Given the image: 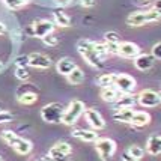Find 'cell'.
Instances as JSON below:
<instances>
[{"instance_id": "obj_21", "label": "cell", "mask_w": 161, "mask_h": 161, "mask_svg": "<svg viewBox=\"0 0 161 161\" xmlns=\"http://www.w3.org/2000/svg\"><path fill=\"white\" fill-rule=\"evenodd\" d=\"M53 18H54V23H56L57 26H60V27L71 26V18L63 11H54L53 12Z\"/></svg>"}, {"instance_id": "obj_28", "label": "cell", "mask_w": 161, "mask_h": 161, "mask_svg": "<svg viewBox=\"0 0 161 161\" xmlns=\"http://www.w3.org/2000/svg\"><path fill=\"white\" fill-rule=\"evenodd\" d=\"M54 149L56 151H60V152H63V154H71V151H72V146H71L68 142H57L56 145H54Z\"/></svg>"}, {"instance_id": "obj_1", "label": "cell", "mask_w": 161, "mask_h": 161, "mask_svg": "<svg viewBox=\"0 0 161 161\" xmlns=\"http://www.w3.org/2000/svg\"><path fill=\"white\" fill-rule=\"evenodd\" d=\"M77 50L78 53L81 54L86 62L89 63L91 66L93 68H104V60L98 56V53H97V50H95V42L91 41V39H80L77 42Z\"/></svg>"}, {"instance_id": "obj_6", "label": "cell", "mask_w": 161, "mask_h": 161, "mask_svg": "<svg viewBox=\"0 0 161 161\" xmlns=\"http://www.w3.org/2000/svg\"><path fill=\"white\" fill-rule=\"evenodd\" d=\"M95 147L98 151L101 160L110 161L116 152V142L108 139V137H98V140L95 142Z\"/></svg>"}, {"instance_id": "obj_45", "label": "cell", "mask_w": 161, "mask_h": 161, "mask_svg": "<svg viewBox=\"0 0 161 161\" xmlns=\"http://www.w3.org/2000/svg\"><path fill=\"white\" fill-rule=\"evenodd\" d=\"M32 161H39V160H32Z\"/></svg>"}, {"instance_id": "obj_43", "label": "cell", "mask_w": 161, "mask_h": 161, "mask_svg": "<svg viewBox=\"0 0 161 161\" xmlns=\"http://www.w3.org/2000/svg\"><path fill=\"white\" fill-rule=\"evenodd\" d=\"M5 32H6V27H5V24H2V23H0V35H2V33H5Z\"/></svg>"}, {"instance_id": "obj_42", "label": "cell", "mask_w": 161, "mask_h": 161, "mask_svg": "<svg viewBox=\"0 0 161 161\" xmlns=\"http://www.w3.org/2000/svg\"><path fill=\"white\" fill-rule=\"evenodd\" d=\"M39 161H54V160H53L50 155H47V157H41V158H39Z\"/></svg>"}, {"instance_id": "obj_25", "label": "cell", "mask_w": 161, "mask_h": 161, "mask_svg": "<svg viewBox=\"0 0 161 161\" xmlns=\"http://www.w3.org/2000/svg\"><path fill=\"white\" fill-rule=\"evenodd\" d=\"M2 2H3L9 9H12V11L21 9V8L27 6L29 3H30V0H2Z\"/></svg>"}, {"instance_id": "obj_17", "label": "cell", "mask_w": 161, "mask_h": 161, "mask_svg": "<svg viewBox=\"0 0 161 161\" xmlns=\"http://www.w3.org/2000/svg\"><path fill=\"white\" fill-rule=\"evenodd\" d=\"M56 68H57V72H59V74L68 75V74H71L72 71L77 68V65H75L74 60H71V59H68V57H65V59H60V60L57 62Z\"/></svg>"}, {"instance_id": "obj_27", "label": "cell", "mask_w": 161, "mask_h": 161, "mask_svg": "<svg viewBox=\"0 0 161 161\" xmlns=\"http://www.w3.org/2000/svg\"><path fill=\"white\" fill-rule=\"evenodd\" d=\"M48 155L54 161H68V160H69V155H68V154H63V152H60V151H56L54 147H51V149H50Z\"/></svg>"}, {"instance_id": "obj_3", "label": "cell", "mask_w": 161, "mask_h": 161, "mask_svg": "<svg viewBox=\"0 0 161 161\" xmlns=\"http://www.w3.org/2000/svg\"><path fill=\"white\" fill-rule=\"evenodd\" d=\"M161 18V14L157 12L155 9H147V11H142V12H134L126 18V24L134 26V27H139L147 23H155Z\"/></svg>"}, {"instance_id": "obj_24", "label": "cell", "mask_w": 161, "mask_h": 161, "mask_svg": "<svg viewBox=\"0 0 161 161\" xmlns=\"http://www.w3.org/2000/svg\"><path fill=\"white\" fill-rule=\"evenodd\" d=\"M116 75H118V74H112V72H108V74H103V75H99V78L97 80V83H98L101 87H108V86H114V80H116Z\"/></svg>"}, {"instance_id": "obj_40", "label": "cell", "mask_w": 161, "mask_h": 161, "mask_svg": "<svg viewBox=\"0 0 161 161\" xmlns=\"http://www.w3.org/2000/svg\"><path fill=\"white\" fill-rule=\"evenodd\" d=\"M122 160L124 161H140V160H137V158H134V157H131L128 152H125V154L122 155Z\"/></svg>"}, {"instance_id": "obj_11", "label": "cell", "mask_w": 161, "mask_h": 161, "mask_svg": "<svg viewBox=\"0 0 161 161\" xmlns=\"http://www.w3.org/2000/svg\"><path fill=\"white\" fill-rule=\"evenodd\" d=\"M29 66L38 68V69H47L51 66V60L48 56L42 53H32L29 54Z\"/></svg>"}, {"instance_id": "obj_41", "label": "cell", "mask_w": 161, "mask_h": 161, "mask_svg": "<svg viewBox=\"0 0 161 161\" xmlns=\"http://www.w3.org/2000/svg\"><path fill=\"white\" fill-rule=\"evenodd\" d=\"M154 9L161 14V0H155L154 2Z\"/></svg>"}, {"instance_id": "obj_26", "label": "cell", "mask_w": 161, "mask_h": 161, "mask_svg": "<svg viewBox=\"0 0 161 161\" xmlns=\"http://www.w3.org/2000/svg\"><path fill=\"white\" fill-rule=\"evenodd\" d=\"M126 152L131 155V157H134V158L140 160L142 157L145 155V149H143L142 146H139V145H133V146L128 147V151H126Z\"/></svg>"}, {"instance_id": "obj_46", "label": "cell", "mask_w": 161, "mask_h": 161, "mask_svg": "<svg viewBox=\"0 0 161 161\" xmlns=\"http://www.w3.org/2000/svg\"><path fill=\"white\" fill-rule=\"evenodd\" d=\"M0 161H2V157H0Z\"/></svg>"}, {"instance_id": "obj_33", "label": "cell", "mask_w": 161, "mask_h": 161, "mask_svg": "<svg viewBox=\"0 0 161 161\" xmlns=\"http://www.w3.org/2000/svg\"><path fill=\"white\" fill-rule=\"evenodd\" d=\"M105 48L108 51V54H118L119 51V44H113V42H104Z\"/></svg>"}, {"instance_id": "obj_15", "label": "cell", "mask_w": 161, "mask_h": 161, "mask_svg": "<svg viewBox=\"0 0 161 161\" xmlns=\"http://www.w3.org/2000/svg\"><path fill=\"white\" fill-rule=\"evenodd\" d=\"M72 137H75L78 140H83V142H95L98 140V133L97 131H92V130H84V128H75L72 131Z\"/></svg>"}, {"instance_id": "obj_31", "label": "cell", "mask_w": 161, "mask_h": 161, "mask_svg": "<svg viewBox=\"0 0 161 161\" xmlns=\"http://www.w3.org/2000/svg\"><path fill=\"white\" fill-rule=\"evenodd\" d=\"M105 42H113V44H120V36L116 32H107L104 35Z\"/></svg>"}, {"instance_id": "obj_34", "label": "cell", "mask_w": 161, "mask_h": 161, "mask_svg": "<svg viewBox=\"0 0 161 161\" xmlns=\"http://www.w3.org/2000/svg\"><path fill=\"white\" fill-rule=\"evenodd\" d=\"M152 56L155 57V60H161V41L152 47Z\"/></svg>"}, {"instance_id": "obj_30", "label": "cell", "mask_w": 161, "mask_h": 161, "mask_svg": "<svg viewBox=\"0 0 161 161\" xmlns=\"http://www.w3.org/2000/svg\"><path fill=\"white\" fill-rule=\"evenodd\" d=\"M42 41H44L45 45H48V47H56L57 44H59V38H57L56 35H53V33H50V35L44 36Z\"/></svg>"}, {"instance_id": "obj_2", "label": "cell", "mask_w": 161, "mask_h": 161, "mask_svg": "<svg viewBox=\"0 0 161 161\" xmlns=\"http://www.w3.org/2000/svg\"><path fill=\"white\" fill-rule=\"evenodd\" d=\"M0 137H2V140L8 143L9 146L14 149L17 154L20 155H27L32 152V142L26 140V139H23V137H18L14 131H9V130H5V131H2L0 134Z\"/></svg>"}, {"instance_id": "obj_36", "label": "cell", "mask_w": 161, "mask_h": 161, "mask_svg": "<svg viewBox=\"0 0 161 161\" xmlns=\"http://www.w3.org/2000/svg\"><path fill=\"white\" fill-rule=\"evenodd\" d=\"M15 62H17L18 66H27L29 65V56H18Z\"/></svg>"}, {"instance_id": "obj_18", "label": "cell", "mask_w": 161, "mask_h": 161, "mask_svg": "<svg viewBox=\"0 0 161 161\" xmlns=\"http://www.w3.org/2000/svg\"><path fill=\"white\" fill-rule=\"evenodd\" d=\"M122 95V92L119 89H116L114 86H108V87H103V92H101V98L105 103H114L116 99Z\"/></svg>"}, {"instance_id": "obj_9", "label": "cell", "mask_w": 161, "mask_h": 161, "mask_svg": "<svg viewBox=\"0 0 161 161\" xmlns=\"http://www.w3.org/2000/svg\"><path fill=\"white\" fill-rule=\"evenodd\" d=\"M84 118L86 120L89 122V125L93 126V130L95 131H98V130H103L105 126V120L104 118L101 116V113L97 110V108H84Z\"/></svg>"}, {"instance_id": "obj_22", "label": "cell", "mask_w": 161, "mask_h": 161, "mask_svg": "<svg viewBox=\"0 0 161 161\" xmlns=\"http://www.w3.org/2000/svg\"><path fill=\"white\" fill-rule=\"evenodd\" d=\"M17 98H18V103H20V104L30 105V104H33V103L38 101V95H36V92H26L24 91V93H18Z\"/></svg>"}, {"instance_id": "obj_8", "label": "cell", "mask_w": 161, "mask_h": 161, "mask_svg": "<svg viewBox=\"0 0 161 161\" xmlns=\"http://www.w3.org/2000/svg\"><path fill=\"white\" fill-rule=\"evenodd\" d=\"M54 30V24L48 20H39V21H35L32 29H29V32H32V35L36 36V38H44V36L50 35L53 33Z\"/></svg>"}, {"instance_id": "obj_4", "label": "cell", "mask_w": 161, "mask_h": 161, "mask_svg": "<svg viewBox=\"0 0 161 161\" xmlns=\"http://www.w3.org/2000/svg\"><path fill=\"white\" fill-rule=\"evenodd\" d=\"M84 108H86V107H84L83 101L74 99V101L68 105V108L63 110L62 124H65V125H74V124L80 119V116L84 113Z\"/></svg>"}, {"instance_id": "obj_14", "label": "cell", "mask_w": 161, "mask_h": 161, "mask_svg": "<svg viewBox=\"0 0 161 161\" xmlns=\"http://www.w3.org/2000/svg\"><path fill=\"white\" fill-rule=\"evenodd\" d=\"M137 103V97L133 95L131 92H128V93H122L119 98L116 99L113 105H114V108L116 110H120V108H128V107H134Z\"/></svg>"}, {"instance_id": "obj_38", "label": "cell", "mask_w": 161, "mask_h": 161, "mask_svg": "<svg viewBox=\"0 0 161 161\" xmlns=\"http://www.w3.org/2000/svg\"><path fill=\"white\" fill-rule=\"evenodd\" d=\"M54 2H56L59 6H69L74 0H54Z\"/></svg>"}, {"instance_id": "obj_23", "label": "cell", "mask_w": 161, "mask_h": 161, "mask_svg": "<svg viewBox=\"0 0 161 161\" xmlns=\"http://www.w3.org/2000/svg\"><path fill=\"white\" fill-rule=\"evenodd\" d=\"M66 77H68V81H69L71 84H74V86H78V84H81V83L84 81V72L77 66V68L72 71L71 74H68Z\"/></svg>"}, {"instance_id": "obj_10", "label": "cell", "mask_w": 161, "mask_h": 161, "mask_svg": "<svg viewBox=\"0 0 161 161\" xmlns=\"http://www.w3.org/2000/svg\"><path fill=\"white\" fill-rule=\"evenodd\" d=\"M114 87L119 89L122 93H128V92H133L136 89V80L131 75H126V74H118L116 80H114Z\"/></svg>"}, {"instance_id": "obj_35", "label": "cell", "mask_w": 161, "mask_h": 161, "mask_svg": "<svg viewBox=\"0 0 161 161\" xmlns=\"http://www.w3.org/2000/svg\"><path fill=\"white\" fill-rule=\"evenodd\" d=\"M11 120H12V113L6 112V110H0V124L11 122Z\"/></svg>"}, {"instance_id": "obj_7", "label": "cell", "mask_w": 161, "mask_h": 161, "mask_svg": "<svg viewBox=\"0 0 161 161\" xmlns=\"http://www.w3.org/2000/svg\"><path fill=\"white\" fill-rule=\"evenodd\" d=\"M137 103L142 105V107H157V105L161 103L160 95L157 92L151 91V89H146V91H142L139 95H137Z\"/></svg>"}, {"instance_id": "obj_44", "label": "cell", "mask_w": 161, "mask_h": 161, "mask_svg": "<svg viewBox=\"0 0 161 161\" xmlns=\"http://www.w3.org/2000/svg\"><path fill=\"white\" fill-rule=\"evenodd\" d=\"M2 68H3V62L0 60V69H2Z\"/></svg>"}, {"instance_id": "obj_39", "label": "cell", "mask_w": 161, "mask_h": 161, "mask_svg": "<svg viewBox=\"0 0 161 161\" xmlns=\"http://www.w3.org/2000/svg\"><path fill=\"white\" fill-rule=\"evenodd\" d=\"M134 3H136L137 6H147V5L151 3V0H134Z\"/></svg>"}, {"instance_id": "obj_16", "label": "cell", "mask_w": 161, "mask_h": 161, "mask_svg": "<svg viewBox=\"0 0 161 161\" xmlns=\"http://www.w3.org/2000/svg\"><path fill=\"white\" fill-rule=\"evenodd\" d=\"M146 152L151 155L161 154V136H158V134L149 136V139L146 142Z\"/></svg>"}, {"instance_id": "obj_32", "label": "cell", "mask_w": 161, "mask_h": 161, "mask_svg": "<svg viewBox=\"0 0 161 161\" xmlns=\"http://www.w3.org/2000/svg\"><path fill=\"white\" fill-rule=\"evenodd\" d=\"M95 50H97V53H98V56L104 60L105 57L108 56V51H107V48H105L104 44H99V42H95Z\"/></svg>"}, {"instance_id": "obj_37", "label": "cell", "mask_w": 161, "mask_h": 161, "mask_svg": "<svg viewBox=\"0 0 161 161\" xmlns=\"http://www.w3.org/2000/svg\"><path fill=\"white\" fill-rule=\"evenodd\" d=\"M78 5H81L84 8H92L95 6V0H77Z\"/></svg>"}, {"instance_id": "obj_5", "label": "cell", "mask_w": 161, "mask_h": 161, "mask_svg": "<svg viewBox=\"0 0 161 161\" xmlns=\"http://www.w3.org/2000/svg\"><path fill=\"white\" fill-rule=\"evenodd\" d=\"M63 110L65 108L60 103H51L41 108V118L47 124H59V122H62Z\"/></svg>"}, {"instance_id": "obj_20", "label": "cell", "mask_w": 161, "mask_h": 161, "mask_svg": "<svg viewBox=\"0 0 161 161\" xmlns=\"http://www.w3.org/2000/svg\"><path fill=\"white\" fill-rule=\"evenodd\" d=\"M151 122V116L146 112H134L133 119L130 124H133L134 126H146Z\"/></svg>"}, {"instance_id": "obj_19", "label": "cell", "mask_w": 161, "mask_h": 161, "mask_svg": "<svg viewBox=\"0 0 161 161\" xmlns=\"http://www.w3.org/2000/svg\"><path fill=\"white\" fill-rule=\"evenodd\" d=\"M134 110L133 107H128V108H120L118 112H114L113 114V119L118 120V122H124V124H130L131 119H133V114H134Z\"/></svg>"}, {"instance_id": "obj_13", "label": "cell", "mask_w": 161, "mask_h": 161, "mask_svg": "<svg viewBox=\"0 0 161 161\" xmlns=\"http://www.w3.org/2000/svg\"><path fill=\"white\" fill-rule=\"evenodd\" d=\"M155 63V57L152 54H139L134 57V66L139 71H149Z\"/></svg>"}, {"instance_id": "obj_12", "label": "cell", "mask_w": 161, "mask_h": 161, "mask_svg": "<svg viewBox=\"0 0 161 161\" xmlns=\"http://www.w3.org/2000/svg\"><path fill=\"white\" fill-rule=\"evenodd\" d=\"M139 54H140V48L137 44H134V42H120L119 44L118 56L125 57V59H134Z\"/></svg>"}, {"instance_id": "obj_29", "label": "cell", "mask_w": 161, "mask_h": 161, "mask_svg": "<svg viewBox=\"0 0 161 161\" xmlns=\"http://www.w3.org/2000/svg\"><path fill=\"white\" fill-rule=\"evenodd\" d=\"M29 71L26 66H17V69H15V77L21 80V81H24V80H27L29 78Z\"/></svg>"}]
</instances>
